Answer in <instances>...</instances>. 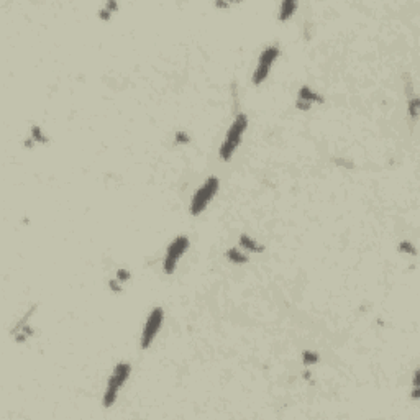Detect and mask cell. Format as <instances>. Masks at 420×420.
Returning <instances> with one entry per match:
<instances>
[{
  "mask_svg": "<svg viewBox=\"0 0 420 420\" xmlns=\"http://www.w3.org/2000/svg\"><path fill=\"white\" fill-rule=\"evenodd\" d=\"M189 245H190V241L186 235L176 236L174 240L167 245L164 259H163V271H164V274H167V276L174 274L177 263H179V259L186 255V251L189 250Z\"/></svg>",
  "mask_w": 420,
  "mask_h": 420,
  "instance_id": "277c9868",
  "label": "cell"
},
{
  "mask_svg": "<svg viewBox=\"0 0 420 420\" xmlns=\"http://www.w3.org/2000/svg\"><path fill=\"white\" fill-rule=\"evenodd\" d=\"M420 102H419V97H412V99L409 100V104H407V109H409V115H410V118H414V120H417V117H419V105Z\"/></svg>",
  "mask_w": 420,
  "mask_h": 420,
  "instance_id": "9a60e30c",
  "label": "cell"
},
{
  "mask_svg": "<svg viewBox=\"0 0 420 420\" xmlns=\"http://www.w3.org/2000/svg\"><path fill=\"white\" fill-rule=\"evenodd\" d=\"M163 322H164V310H163V307H155V309L149 312L148 319L144 322L141 338H140V347H141V350H148L151 347L155 338L158 337V333H160Z\"/></svg>",
  "mask_w": 420,
  "mask_h": 420,
  "instance_id": "8992f818",
  "label": "cell"
},
{
  "mask_svg": "<svg viewBox=\"0 0 420 420\" xmlns=\"http://www.w3.org/2000/svg\"><path fill=\"white\" fill-rule=\"evenodd\" d=\"M130 276H132V274H130L128 269H118V271H117V279H118L120 282L128 281Z\"/></svg>",
  "mask_w": 420,
  "mask_h": 420,
  "instance_id": "e0dca14e",
  "label": "cell"
},
{
  "mask_svg": "<svg viewBox=\"0 0 420 420\" xmlns=\"http://www.w3.org/2000/svg\"><path fill=\"white\" fill-rule=\"evenodd\" d=\"M279 54H281V49H279L278 45H269L261 51L258 63H256V68H255V72H253V77H251L255 86H259V84H263L266 81V77L269 76L273 64L279 58Z\"/></svg>",
  "mask_w": 420,
  "mask_h": 420,
  "instance_id": "5b68a950",
  "label": "cell"
},
{
  "mask_svg": "<svg viewBox=\"0 0 420 420\" xmlns=\"http://www.w3.org/2000/svg\"><path fill=\"white\" fill-rule=\"evenodd\" d=\"M218 189H220V179L217 176H210L205 179V183L200 186V187L192 194V199H190V215L197 217L200 213L207 209V205L212 202L213 197L217 195Z\"/></svg>",
  "mask_w": 420,
  "mask_h": 420,
  "instance_id": "3957f363",
  "label": "cell"
},
{
  "mask_svg": "<svg viewBox=\"0 0 420 420\" xmlns=\"http://www.w3.org/2000/svg\"><path fill=\"white\" fill-rule=\"evenodd\" d=\"M109 286H110V289H112L114 292H118V291H120V281H118L117 278L112 279V281H109Z\"/></svg>",
  "mask_w": 420,
  "mask_h": 420,
  "instance_id": "d6986e66",
  "label": "cell"
},
{
  "mask_svg": "<svg viewBox=\"0 0 420 420\" xmlns=\"http://www.w3.org/2000/svg\"><path fill=\"white\" fill-rule=\"evenodd\" d=\"M130 374H132V365L127 361L118 363V365L114 368L109 381H107L104 397H102V404H104V407H112V405L115 404L117 397H118V393L122 391L125 382L128 381Z\"/></svg>",
  "mask_w": 420,
  "mask_h": 420,
  "instance_id": "7a4b0ae2",
  "label": "cell"
},
{
  "mask_svg": "<svg viewBox=\"0 0 420 420\" xmlns=\"http://www.w3.org/2000/svg\"><path fill=\"white\" fill-rule=\"evenodd\" d=\"M238 243H240V246L243 250H246V251H250V253H263L264 251V246L261 245V243H258V241L255 240L253 236H250V235H240V241H238Z\"/></svg>",
  "mask_w": 420,
  "mask_h": 420,
  "instance_id": "30bf717a",
  "label": "cell"
},
{
  "mask_svg": "<svg viewBox=\"0 0 420 420\" xmlns=\"http://www.w3.org/2000/svg\"><path fill=\"white\" fill-rule=\"evenodd\" d=\"M190 138L186 132H176V143H189Z\"/></svg>",
  "mask_w": 420,
  "mask_h": 420,
  "instance_id": "ac0fdd59",
  "label": "cell"
},
{
  "mask_svg": "<svg viewBox=\"0 0 420 420\" xmlns=\"http://www.w3.org/2000/svg\"><path fill=\"white\" fill-rule=\"evenodd\" d=\"M324 102H325V99L320 92H315L314 89H310L309 86H302L301 89H299L296 107L299 110H309L312 105L324 104Z\"/></svg>",
  "mask_w": 420,
  "mask_h": 420,
  "instance_id": "52a82bcc",
  "label": "cell"
},
{
  "mask_svg": "<svg viewBox=\"0 0 420 420\" xmlns=\"http://www.w3.org/2000/svg\"><path fill=\"white\" fill-rule=\"evenodd\" d=\"M48 141H49V140L45 137V133H43V130H41V127H38V125H33V127H31V138L28 140V146H33L31 143L45 144Z\"/></svg>",
  "mask_w": 420,
  "mask_h": 420,
  "instance_id": "7c38bea8",
  "label": "cell"
},
{
  "mask_svg": "<svg viewBox=\"0 0 420 420\" xmlns=\"http://www.w3.org/2000/svg\"><path fill=\"white\" fill-rule=\"evenodd\" d=\"M35 310H36V305L31 307V309L28 310V314L23 315V317H22V320L18 322V324L15 325V328L12 330V335H13V338L17 340V343H23V342H26V340L30 338L31 335H33V330L30 328V325H28V320L31 319V314H33Z\"/></svg>",
  "mask_w": 420,
  "mask_h": 420,
  "instance_id": "ba28073f",
  "label": "cell"
},
{
  "mask_svg": "<svg viewBox=\"0 0 420 420\" xmlns=\"http://www.w3.org/2000/svg\"><path fill=\"white\" fill-rule=\"evenodd\" d=\"M399 251L400 253H409V255H415V248H414V245L410 243V241H407V240H402L399 243Z\"/></svg>",
  "mask_w": 420,
  "mask_h": 420,
  "instance_id": "2e32d148",
  "label": "cell"
},
{
  "mask_svg": "<svg viewBox=\"0 0 420 420\" xmlns=\"http://www.w3.org/2000/svg\"><path fill=\"white\" fill-rule=\"evenodd\" d=\"M248 128V115L246 114H238L235 120L227 130V135L218 149V158L222 161H230L233 155L236 153L238 146L241 144V140L245 137V132Z\"/></svg>",
  "mask_w": 420,
  "mask_h": 420,
  "instance_id": "6da1fadb",
  "label": "cell"
},
{
  "mask_svg": "<svg viewBox=\"0 0 420 420\" xmlns=\"http://www.w3.org/2000/svg\"><path fill=\"white\" fill-rule=\"evenodd\" d=\"M297 5H299V3L296 2V0H284V2L281 3V7H279V13H278L279 22L291 20L292 15L297 10Z\"/></svg>",
  "mask_w": 420,
  "mask_h": 420,
  "instance_id": "9c48e42d",
  "label": "cell"
},
{
  "mask_svg": "<svg viewBox=\"0 0 420 420\" xmlns=\"http://www.w3.org/2000/svg\"><path fill=\"white\" fill-rule=\"evenodd\" d=\"M302 363H304V366H314L319 363V354H317L315 351H310V350H307V351L302 353Z\"/></svg>",
  "mask_w": 420,
  "mask_h": 420,
  "instance_id": "5bb4252c",
  "label": "cell"
},
{
  "mask_svg": "<svg viewBox=\"0 0 420 420\" xmlns=\"http://www.w3.org/2000/svg\"><path fill=\"white\" fill-rule=\"evenodd\" d=\"M117 10H118V3H117V2H107L105 7L100 8V12H99L100 20H110L112 13L117 12Z\"/></svg>",
  "mask_w": 420,
  "mask_h": 420,
  "instance_id": "4fadbf2b",
  "label": "cell"
},
{
  "mask_svg": "<svg viewBox=\"0 0 420 420\" xmlns=\"http://www.w3.org/2000/svg\"><path fill=\"white\" fill-rule=\"evenodd\" d=\"M228 5H230V3H225V2H217V7H220V8H227Z\"/></svg>",
  "mask_w": 420,
  "mask_h": 420,
  "instance_id": "ffe728a7",
  "label": "cell"
},
{
  "mask_svg": "<svg viewBox=\"0 0 420 420\" xmlns=\"http://www.w3.org/2000/svg\"><path fill=\"white\" fill-rule=\"evenodd\" d=\"M225 256H227L228 261H232V263H235V264H245V263H248V255H245L243 251L238 250V248H228L227 253H225Z\"/></svg>",
  "mask_w": 420,
  "mask_h": 420,
  "instance_id": "8fae6325",
  "label": "cell"
}]
</instances>
